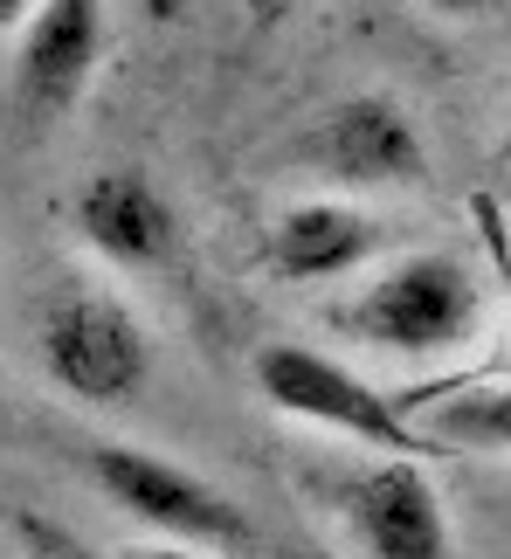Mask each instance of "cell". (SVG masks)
Listing matches in <instances>:
<instances>
[{
  "instance_id": "1",
  "label": "cell",
  "mask_w": 511,
  "mask_h": 559,
  "mask_svg": "<svg viewBox=\"0 0 511 559\" xmlns=\"http://www.w3.org/2000/svg\"><path fill=\"white\" fill-rule=\"evenodd\" d=\"M70 463L83 469V484H91L104 504L124 511V519L159 546H201V552H228V559L263 546L249 511L228 498L215 477L187 469L180 456H166V449L124 442V436H76Z\"/></svg>"
},
{
  "instance_id": "2",
  "label": "cell",
  "mask_w": 511,
  "mask_h": 559,
  "mask_svg": "<svg viewBox=\"0 0 511 559\" xmlns=\"http://www.w3.org/2000/svg\"><path fill=\"white\" fill-rule=\"evenodd\" d=\"M35 359L41 380L62 401L91 407V415H124L145 401L159 373V346L145 318L104 284H62L35 311Z\"/></svg>"
},
{
  "instance_id": "3",
  "label": "cell",
  "mask_w": 511,
  "mask_h": 559,
  "mask_svg": "<svg viewBox=\"0 0 511 559\" xmlns=\"http://www.w3.org/2000/svg\"><path fill=\"white\" fill-rule=\"evenodd\" d=\"M332 325L373 353L394 359H436L471 346L484 325V284L456 249H408L388 255L373 276H359Z\"/></svg>"
},
{
  "instance_id": "4",
  "label": "cell",
  "mask_w": 511,
  "mask_h": 559,
  "mask_svg": "<svg viewBox=\"0 0 511 559\" xmlns=\"http://www.w3.org/2000/svg\"><path fill=\"white\" fill-rule=\"evenodd\" d=\"M255 394H263L276 415L305 421V428H325L338 442H359L367 456H408V463H429L442 456L436 436L421 428V415H408L394 394L346 367V359L318 353V346H297V338H276V346L255 353Z\"/></svg>"
},
{
  "instance_id": "5",
  "label": "cell",
  "mask_w": 511,
  "mask_h": 559,
  "mask_svg": "<svg viewBox=\"0 0 511 559\" xmlns=\"http://www.w3.org/2000/svg\"><path fill=\"white\" fill-rule=\"evenodd\" d=\"M325 511L338 519L359 559H463L429 463L380 456V463L338 469V477H325Z\"/></svg>"
},
{
  "instance_id": "6",
  "label": "cell",
  "mask_w": 511,
  "mask_h": 559,
  "mask_svg": "<svg viewBox=\"0 0 511 559\" xmlns=\"http://www.w3.org/2000/svg\"><path fill=\"white\" fill-rule=\"evenodd\" d=\"M297 159L325 180L338 201H367V193H408L429 180V145H421V124L408 118V104H394L388 91H359L325 104L305 139H297Z\"/></svg>"
},
{
  "instance_id": "7",
  "label": "cell",
  "mask_w": 511,
  "mask_h": 559,
  "mask_svg": "<svg viewBox=\"0 0 511 559\" xmlns=\"http://www.w3.org/2000/svg\"><path fill=\"white\" fill-rule=\"evenodd\" d=\"M70 235L118 276H174L187 255L180 201L145 166H97L70 193Z\"/></svg>"
},
{
  "instance_id": "8",
  "label": "cell",
  "mask_w": 511,
  "mask_h": 559,
  "mask_svg": "<svg viewBox=\"0 0 511 559\" xmlns=\"http://www.w3.org/2000/svg\"><path fill=\"white\" fill-rule=\"evenodd\" d=\"M97 62H104V8H91V0H41L28 14V28L14 35V62H8L14 132L49 139L83 104Z\"/></svg>"
},
{
  "instance_id": "9",
  "label": "cell",
  "mask_w": 511,
  "mask_h": 559,
  "mask_svg": "<svg viewBox=\"0 0 511 559\" xmlns=\"http://www.w3.org/2000/svg\"><path fill=\"white\" fill-rule=\"evenodd\" d=\"M388 222L367 201H338V193H305V201L276 207L255 228V270L270 284L290 290H318V284H353L373 276L388 255Z\"/></svg>"
},
{
  "instance_id": "10",
  "label": "cell",
  "mask_w": 511,
  "mask_h": 559,
  "mask_svg": "<svg viewBox=\"0 0 511 559\" xmlns=\"http://www.w3.org/2000/svg\"><path fill=\"white\" fill-rule=\"evenodd\" d=\"M421 428L436 436L442 456H511V380L463 386V394L436 401Z\"/></svg>"
},
{
  "instance_id": "11",
  "label": "cell",
  "mask_w": 511,
  "mask_h": 559,
  "mask_svg": "<svg viewBox=\"0 0 511 559\" xmlns=\"http://www.w3.org/2000/svg\"><path fill=\"white\" fill-rule=\"evenodd\" d=\"M0 519H8V532H14V546H21V559H118V552H97L91 539H76L70 525L41 519V511H28V504H14V498H0Z\"/></svg>"
},
{
  "instance_id": "12",
  "label": "cell",
  "mask_w": 511,
  "mask_h": 559,
  "mask_svg": "<svg viewBox=\"0 0 511 559\" xmlns=\"http://www.w3.org/2000/svg\"><path fill=\"white\" fill-rule=\"evenodd\" d=\"M118 559H228V552H201V546H159V539H139V546H124Z\"/></svg>"
}]
</instances>
